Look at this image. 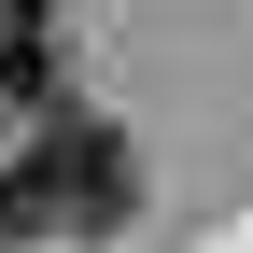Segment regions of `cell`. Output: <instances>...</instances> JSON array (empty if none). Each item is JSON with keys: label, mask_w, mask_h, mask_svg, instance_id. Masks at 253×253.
I'll return each instance as SVG.
<instances>
[{"label": "cell", "mask_w": 253, "mask_h": 253, "mask_svg": "<svg viewBox=\"0 0 253 253\" xmlns=\"http://www.w3.org/2000/svg\"><path fill=\"white\" fill-rule=\"evenodd\" d=\"M126 197H141V169H126L113 126L42 113V141L0 169V239H99V225H126Z\"/></svg>", "instance_id": "1"}, {"label": "cell", "mask_w": 253, "mask_h": 253, "mask_svg": "<svg viewBox=\"0 0 253 253\" xmlns=\"http://www.w3.org/2000/svg\"><path fill=\"white\" fill-rule=\"evenodd\" d=\"M56 99V28H0V126Z\"/></svg>", "instance_id": "2"}]
</instances>
